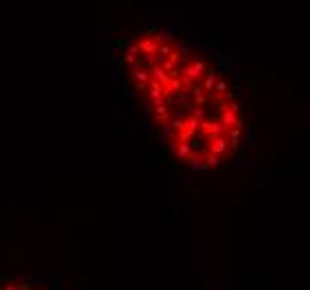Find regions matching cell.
I'll return each instance as SVG.
<instances>
[{"instance_id":"7a4b0ae2","label":"cell","mask_w":310,"mask_h":290,"mask_svg":"<svg viewBox=\"0 0 310 290\" xmlns=\"http://www.w3.org/2000/svg\"><path fill=\"white\" fill-rule=\"evenodd\" d=\"M0 290H43V288L27 279H9L0 284Z\"/></svg>"},{"instance_id":"6da1fadb","label":"cell","mask_w":310,"mask_h":290,"mask_svg":"<svg viewBox=\"0 0 310 290\" xmlns=\"http://www.w3.org/2000/svg\"><path fill=\"white\" fill-rule=\"evenodd\" d=\"M123 65L172 159L199 172L232 159L244 112L210 60L172 34L141 29L125 45Z\"/></svg>"}]
</instances>
